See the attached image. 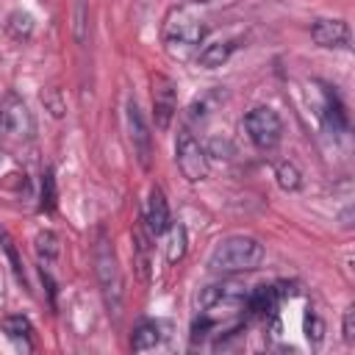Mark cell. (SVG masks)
Returning a JSON list of instances; mask_svg holds the SVG:
<instances>
[{"mask_svg": "<svg viewBox=\"0 0 355 355\" xmlns=\"http://www.w3.org/2000/svg\"><path fill=\"white\" fill-rule=\"evenodd\" d=\"M319 86V103H316V114L322 119V125L333 133V136H344L349 130V116H347V108L341 103V97L336 94L333 86L327 83H316Z\"/></svg>", "mask_w": 355, "mask_h": 355, "instance_id": "cell-9", "label": "cell"}, {"mask_svg": "<svg viewBox=\"0 0 355 355\" xmlns=\"http://www.w3.org/2000/svg\"><path fill=\"white\" fill-rule=\"evenodd\" d=\"M72 31H75V42L78 44H86L89 39V3L86 0H75V11H72Z\"/></svg>", "mask_w": 355, "mask_h": 355, "instance_id": "cell-20", "label": "cell"}, {"mask_svg": "<svg viewBox=\"0 0 355 355\" xmlns=\"http://www.w3.org/2000/svg\"><path fill=\"white\" fill-rule=\"evenodd\" d=\"M141 222H144V227H147V233H150L153 239L164 236L166 227L172 225L169 202H166L161 186H153V189H150V194H147V205H144V219H141Z\"/></svg>", "mask_w": 355, "mask_h": 355, "instance_id": "cell-11", "label": "cell"}, {"mask_svg": "<svg viewBox=\"0 0 355 355\" xmlns=\"http://www.w3.org/2000/svg\"><path fill=\"white\" fill-rule=\"evenodd\" d=\"M275 178H277V186H280L283 191H297V189L302 186V172H300L297 164H291V161H280V164L275 166Z\"/></svg>", "mask_w": 355, "mask_h": 355, "instance_id": "cell-19", "label": "cell"}, {"mask_svg": "<svg viewBox=\"0 0 355 355\" xmlns=\"http://www.w3.org/2000/svg\"><path fill=\"white\" fill-rule=\"evenodd\" d=\"M150 83H153V116H155V125H158V130H169L172 116L178 111V86L164 72H155L150 78Z\"/></svg>", "mask_w": 355, "mask_h": 355, "instance_id": "cell-7", "label": "cell"}, {"mask_svg": "<svg viewBox=\"0 0 355 355\" xmlns=\"http://www.w3.org/2000/svg\"><path fill=\"white\" fill-rule=\"evenodd\" d=\"M42 100H44V105L50 108V114H53V116H64L67 105H64V100H61V92H58V89L44 92V94H42Z\"/></svg>", "mask_w": 355, "mask_h": 355, "instance_id": "cell-22", "label": "cell"}, {"mask_svg": "<svg viewBox=\"0 0 355 355\" xmlns=\"http://www.w3.org/2000/svg\"><path fill=\"white\" fill-rule=\"evenodd\" d=\"M94 275H97V286H100V297L105 302V311L116 316L122 311L125 280H122L116 250H114V244L105 233H100L97 244H94Z\"/></svg>", "mask_w": 355, "mask_h": 355, "instance_id": "cell-3", "label": "cell"}, {"mask_svg": "<svg viewBox=\"0 0 355 355\" xmlns=\"http://www.w3.org/2000/svg\"><path fill=\"white\" fill-rule=\"evenodd\" d=\"M244 130L258 150H275L283 139V119L269 105H255L244 114Z\"/></svg>", "mask_w": 355, "mask_h": 355, "instance_id": "cell-5", "label": "cell"}, {"mask_svg": "<svg viewBox=\"0 0 355 355\" xmlns=\"http://www.w3.org/2000/svg\"><path fill=\"white\" fill-rule=\"evenodd\" d=\"M166 233H169V239H166V261L178 263L186 255V227L180 222H172L166 227Z\"/></svg>", "mask_w": 355, "mask_h": 355, "instance_id": "cell-17", "label": "cell"}, {"mask_svg": "<svg viewBox=\"0 0 355 355\" xmlns=\"http://www.w3.org/2000/svg\"><path fill=\"white\" fill-rule=\"evenodd\" d=\"M277 302H280L277 286H266V283H263V286H258V288H252V291L247 294L244 311H250L252 316H269V313H275Z\"/></svg>", "mask_w": 355, "mask_h": 355, "instance_id": "cell-12", "label": "cell"}, {"mask_svg": "<svg viewBox=\"0 0 355 355\" xmlns=\"http://www.w3.org/2000/svg\"><path fill=\"white\" fill-rule=\"evenodd\" d=\"M261 261H263V244L252 236L236 233V236H225L214 244V250L208 255V269L219 272V275H233V272L258 269Z\"/></svg>", "mask_w": 355, "mask_h": 355, "instance_id": "cell-2", "label": "cell"}, {"mask_svg": "<svg viewBox=\"0 0 355 355\" xmlns=\"http://www.w3.org/2000/svg\"><path fill=\"white\" fill-rule=\"evenodd\" d=\"M58 250H61V244H58V236L53 230L36 233V255H39V263L42 266H50L58 258Z\"/></svg>", "mask_w": 355, "mask_h": 355, "instance_id": "cell-18", "label": "cell"}, {"mask_svg": "<svg viewBox=\"0 0 355 355\" xmlns=\"http://www.w3.org/2000/svg\"><path fill=\"white\" fill-rule=\"evenodd\" d=\"M53 205H55V183H53V172H44V178H42V202H39V208H42V211H53Z\"/></svg>", "mask_w": 355, "mask_h": 355, "instance_id": "cell-21", "label": "cell"}, {"mask_svg": "<svg viewBox=\"0 0 355 355\" xmlns=\"http://www.w3.org/2000/svg\"><path fill=\"white\" fill-rule=\"evenodd\" d=\"M341 333H344V341L347 344H355V308L352 305L341 316Z\"/></svg>", "mask_w": 355, "mask_h": 355, "instance_id": "cell-24", "label": "cell"}, {"mask_svg": "<svg viewBox=\"0 0 355 355\" xmlns=\"http://www.w3.org/2000/svg\"><path fill=\"white\" fill-rule=\"evenodd\" d=\"M175 164L189 183H200L208 178V150L189 128H183L175 139Z\"/></svg>", "mask_w": 355, "mask_h": 355, "instance_id": "cell-4", "label": "cell"}, {"mask_svg": "<svg viewBox=\"0 0 355 355\" xmlns=\"http://www.w3.org/2000/svg\"><path fill=\"white\" fill-rule=\"evenodd\" d=\"M158 344H161V327H158V322H153V319L139 322L136 330H133V336H130V347L136 352H144V349H153Z\"/></svg>", "mask_w": 355, "mask_h": 355, "instance_id": "cell-15", "label": "cell"}, {"mask_svg": "<svg viewBox=\"0 0 355 355\" xmlns=\"http://www.w3.org/2000/svg\"><path fill=\"white\" fill-rule=\"evenodd\" d=\"M205 33H208V25L191 6L172 8L169 17L164 19V28H161L164 50L178 61H189L200 50Z\"/></svg>", "mask_w": 355, "mask_h": 355, "instance_id": "cell-1", "label": "cell"}, {"mask_svg": "<svg viewBox=\"0 0 355 355\" xmlns=\"http://www.w3.org/2000/svg\"><path fill=\"white\" fill-rule=\"evenodd\" d=\"M305 336H308V341H313V344L322 341V336H324V324H322V319H319L316 313H311V316L305 319Z\"/></svg>", "mask_w": 355, "mask_h": 355, "instance_id": "cell-23", "label": "cell"}, {"mask_svg": "<svg viewBox=\"0 0 355 355\" xmlns=\"http://www.w3.org/2000/svg\"><path fill=\"white\" fill-rule=\"evenodd\" d=\"M233 50H236V42H227V39L225 42H211L202 50H197V64L202 69H216L233 55Z\"/></svg>", "mask_w": 355, "mask_h": 355, "instance_id": "cell-13", "label": "cell"}, {"mask_svg": "<svg viewBox=\"0 0 355 355\" xmlns=\"http://www.w3.org/2000/svg\"><path fill=\"white\" fill-rule=\"evenodd\" d=\"M3 333H6L11 341H17L19 347H25V349L33 347V324H31V319L22 316V313L6 316V319H3Z\"/></svg>", "mask_w": 355, "mask_h": 355, "instance_id": "cell-14", "label": "cell"}, {"mask_svg": "<svg viewBox=\"0 0 355 355\" xmlns=\"http://www.w3.org/2000/svg\"><path fill=\"white\" fill-rule=\"evenodd\" d=\"M128 136H130V147H133V155L139 158L141 169H150L153 164V133H150V125L139 108V103L130 97L128 100Z\"/></svg>", "mask_w": 355, "mask_h": 355, "instance_id": "cell-8", "label": "cell"}, {"mask_svg": "<svg viewBox=\"0 0 355 355\" xmlns=\"http://www.w3.org/2000/svg\"><path fill=\"white\" fill-rule=\"evenodd\" d=\"M311 39H313L319 47H324V50H349V42H352L349 25H347L344 19H327V17L313 19V25H311Z\"/></svg>", "mask_w": 355, "mask_h": 355, "instance_id": "cell-10", "label": "cell"}, {"mask_svg": "<svg viewBox=\"0 0 355 355\" xmlns=\"http://www.w3.org/2000/svg\"><path fill=\"white\" fill-rule=\"evenodd\" d=\"M6 33L14 42H28L33 33V17L28 11H11L6 19Z\"/></svg>", "mask_w": 355, "mask_h": 355, "instance_id": "cell-16", "label": "cell"}, {"mask_svg": "<svg viewBox=\"0 0 355 355\" xmlns=\"http://www.w3.org/2000/svg\"><path fill=\"white\" fill-rule=\"evenodd\" d=\"M0 130L11 139H19V141L33 139V130H36L33 116H31L25 100L17 97L14 92H8L0 103Z\"/></svg>", "mask_w": 355, "mask_h": 355, "instance_id": "cell-6", "label": "cell"}]
</instances>
